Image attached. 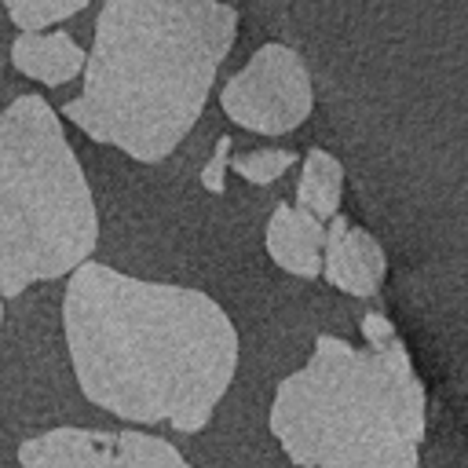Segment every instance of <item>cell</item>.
Here are the masks:
<instances>
[{"label":"cell","mask_w":468,"mask_h":468,"mask_svg":"<svg viewBox=\"0 0 468 468\" xmlns=\"http://www.w3.org/2000/svg\"><path fill=\"white\" fill-rule=\"evenodd\" d=\"M22 468H194L176 442L135 428H51L18 446Z\"/></svg>","instance_id":"8992f818"},{"label":"cell","mask_w":468,"mask_h":468,"mask_svg":"<svg viewBox=\"0 0 468 468\" xmlns=\"http://www.w3.org/2000/svg\"><path fill=\"white\" fill-rule=\"evenodd\" d=\"M292 165H296V154H292V150H282V146L230 154V168H234L245 183H252V186H271V183H278Z\"/></svg>","instance_id":"7c38bea8"},{"label":"cell","mask_w":468,"mask_h":468,"mask_svg":"<svg viewBox=\"0 0 468 468\" xmlns=\"http://www.w3.org/2000/svg\"><path fill=\"white\" fill-rule=\"evenodd\" d=\"M84 58H88L84 48L62 29H55V33H44V29L40 33H18L15 44H11L15 69L48 84V88H58V84L80 77Z\"/></svg>","instance_id":"9c48e42d"},{"label":"cell","mask_w":468,"mask_h":468,"mask_svg":"<svg viewBox=\"0 0 468 468\" xmlns=\"http://www.w3.org/2000/svg\"><path fill=\"white\" fill-rule=\"evenodd\" d=\"M267 431L296 468H420L428 391L406 340L358 347L318 333L278 380Z\"/></svg>","instance_id":"3957f363"},{"label":"cell","mask_w":468,"mask_h":468,"mask_svg":"<svg viewBox=\"0 0 468 468\" xmlns=\"http://www.w3.org/2000/svg\"><path fill=\"white\" fill-rule=\"evenodd\" d=\"M230 154H234V139L230 135H219L212 154L205 157L201 165V186L208 194H223L227 190V172H230Z\"/></svg>","instance_id":"4fadbf2b"},{"label":"cell","mask_w":468,"mask_h":468,"mask_svg":"<svg viewBox=\"0 0 468 468\" xmlns=\"http://www.w3.org/2000/svg\"><path fill=\"white\" fill-rule=\"evenodd\" d=\"M322 241L325 223L292 201H278L263 223V252L300 282H314L322 274Z\"/></svg>","instance_id":"ba28073f"},{"label":"cell","mask_w":468,"mask_h":468,"mask_svg":"<svg viewBox=\"0 0 468 468\" xmlns=\"http://www.w3.org/2000/svg\"><path fill=\"white\" fill-rule=\"evenodd\" d=\"M62 329L84 399L128 424L205 431L241 366L238 325L216 296L99 260L69 271Z\"/></svg>","instance_id":"6da1fadb"},{"label":"cell","mask_w":468,"mask_h":468,"mask_svg":"<svg viewBox=\"0 0 468 468\" xmlns=\"http://www.w3.org/2000/svg\"><path fill=\"white\" fill-rule=\"evenodd\" d=\"M0 4L7 7V18L15 26H22V33H40L44 26L73 18L91 0H0Z\"/></svg>","instance_id":"8fae6325"},{"label":"cell","mask_w":468,"mask_h":468,"mask_svg":"<svg viewBox=\"0 0 468 468\" xmlns=\"http://www.w3.org/2000/svg\"><path fill=\"white\" fill-rule=\"evenodd\" d=\"M238 40L227 0H106L84 58V88L62 106L88 139L161 165L205 113Z\"/></svg>","instance_id":"7a4b0ae2"},{"label":"cell","mask_w":468,"mask_h":468,"mask_svg":"<svg viewBox=\"0 0 468 468\" xmlns=\"http://www.w3.org/2000/svg\"><path fill=\"white\" fill-rule=\"evenodd\" d=\"M0 322H4V296H0Z\"/></svg>","instance_id":"5bb4252c"},{"label":"cell","mask_w":468,"mask_h":468,"mask_svg":"<svg viewBox=\"0 0 468 468\" xmlns=\"http://www.w3.org/2000/svg\"><path fill=\"white\" fill-rule=\"evenodd\" d=\"M340 201H344V165L329 150L311 146L303 154V165H300L296 201L292 205L307 208L311 216H318L325 223L329 216L340 212Z\"/></svg>","instance_id":"30bf717a"},{"label":"cell","mask_w":468,"mask_h":468,"mask_svg":"<svg viewBox=\"0 0 468 468\" xmlns=\"http://www.w3.org/2000/svg\"><path fill=\"white\" fill-rule=\"evenodd\" d=\"M219 110L230 124L256 135H289L314 110V80L303 55L282 40H267L219 88Z\"/></svg>","instance_id":"5b68a950"},{"label":"cell","mask_w":468,"mask_h":468,"mask_svg":"<svg viewBox=\"0 0 468 468\" xmlns=\"http://www.w3.org/2000/svg\"><path fill=\"white\" fill-rule=\"evenodd\" d=\"M95 245V197L58 113L18 95L0 110V296L77 271Z\"/></svg>","instance_id":"277c9868"},{"label":"cell","mask_w":468,"mask_h":468,"mask_svg":"<svg viewBox=\"0 0 468 468\" xmlns=\"http://www.w3.org/2000/svg\"><path fill=\"white\" fill-rule=\"evenodd\" d=\"M318 278L355 300H369L380 292V285L388 278V252L366 227H358V223H351V216L336 212L325 219Z\"/></svg>","instance_id":"52a82bcc"}]
</instances>
